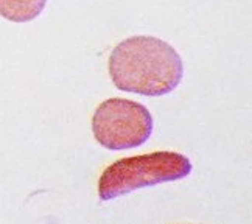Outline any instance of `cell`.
I'll return each instance as SVG.
<instances>
[{
  "instance_id": "6da1fadb",
  "label": "cell",
  "mask_w": 252,
  "mask_h": 224,
  "mask_svg": "<svg viewBox=\"0 0 252 224\" xmlns=\"http://www.w3.org/2000/svg\"><path fill=\"white\" fill-rule=\"evenodd\" d=\"M109 75L123 92L162 96L173 92L184 76L176 48L154 36H132L114 47Z\"/></svg>"
},
{
  "instance_id": "277c9868",
  "label": "cell",
  "mask_w": 252,
  "mask_h": 224,
  "mask_svg": "<svg viewBox=\"0 0 252 224\" xmlns=\"http://www.w3.org/2000/svg\"><path fill=\"white\" fill-rule=\"evenodd\" d=\"M47 0H0V16L6 21L25 24L41 16Z\"/></svg>"
},
{
  "instance_id": "3957f363",
  "label": "cell",
  "mask_w": 252,
  "mask_h": 224,
  "mask_svg": "<svg viewBox=\"0 0 252 224\" xmlns=\"http://www.w3.org/2000/svg\"><path fill=\"white\" fill-rule=\"evenodd\" d=\"M153 128V115L147 106L117 96L104 100L92 117L95 140L112 151L140 147L151 137Z\"/></svg>"
},
{
  "instance_id": "7a4b0ae2",
  "label": "cell",
  "mask_w": 252,
  "mask_h": 224,
  "mask_svg": "<svg viewBox=\"0 0 252 224\" xmlns=\"http://www.w3.org/2000/svg\"><path fill=\"white\" fill-rule=\"evenodd\" d=\"M193 165L187 156L174 151H156L115 160L98 179V196L111 201L134 190L187 178Z\"/></svg>"
}]
</instances>
